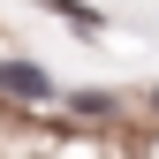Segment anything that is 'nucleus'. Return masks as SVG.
Instances as JSON below:
<instances>
[{"instance_id":"1","label":"nucleus","mask_w":159,"mask_h":159,"mask_svg":"<svg viewBox=\"0 0 159 159\" xmlns=\"http://www.w3.org/2000/svg\"><path fill=\"white\" fill-rule=\"evenodd\" d=\"M0 84H8V91H30V98H46V91H53L46 76L30 68V61H8V68H0Z\"/></svg>"},{"instance_id":"2","label":"nucleus","mask_w":159,"mask_h":159,"mask_svg":"<svg viewBox=\"0 0 159 159\" xmlns=\"http://www.w3.org/2000/svg\"><path fill=\"white\" fill-rule=\"evenodd\" d=\"M152 106H159V91H152Z\"/></svg>"}]
</instances>
